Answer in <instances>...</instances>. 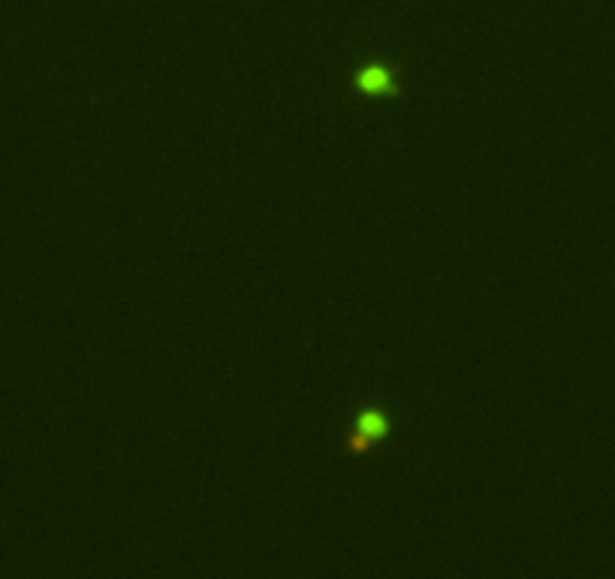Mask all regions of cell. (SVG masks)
<instances>
[{
    "label": "cell",
    "instance_id": "1",
    "mask_svg": "<svg viewBox=\"0 0 615 579\" xmlns=\"http://www.w3.org/2000/svg\"><path fill=\"white\" fill-rule=\"evenodd\" d=\"M383 431H386V420H383L377 410L362 413L359 422H356V431H353V438H350V450H356V452L368 450V443L377 441Z\"/></svg>",
    "mask_w": 615,
    "mask_h": 579
},
{
    "label": "cell",
    "instance_id": "2",
    "mask_svg": "<svg viewBox=\"0 0 615 579\" xmlns=\"http://www.w3.org/2000/svg\"><path fill=\"white\" fill-rule=\"evenodd\" d=\"M356 85L365 94H392L396 91V82H392V73L383 64L365 66V70L356 76Z\"/></svg>",
    "mask_w": 615,
    "mask_h": 579
}]
</instances>
